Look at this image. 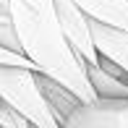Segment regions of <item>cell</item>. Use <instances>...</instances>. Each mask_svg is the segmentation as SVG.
<instances>
[{"mask_svg": "<svg viewBox=\"0 0 128 128\" xmlns=\"http://www.w3.org/2000/svg\"><path fill=\"white\" fill-rule=\"evenodd\" d=\"M8 18L13 24L21 55L34 63L39 73L55 78L81 102L97 100L86 68L66 44L52 0H8Z\"/></svg>", "mask_w": 128, "mask_h": 128, "instance_id": "obj_1", "label": "cell"}, {"mask_svg": "<svg viewBox=\"0 0 128 128\" xmlns=\"http://www.w3.org/2000/svg\"><path fill=\"white\" fill-rule=\"evenodd\" d=\"M39 71L18 66H0V104L10 107L26 118L37 128H60L58 118L52 115L42 89H39Z\"/></svg>", "mask_w": 128, "mask_h": 128, "instance_id": "obj_2", "label": "cell"}, {"mask_svg": "<svg viewBox=\"0 0 128 128\" xmlns=\"http://www.w3.org/2000/svg\"><path fill=\"white\" fill-rule=\"evenodd\" d=\"M52 3H55V16H58V24H60L63 39L73 50V55L78 58V63L84 68L100 66V55H97L94 39H92L89 16L73 0H52Z\"/></svg>", "mask_w": 128, "mask_h": 128, "instance_id": "obj_3", "label": "cell"}, {"mask_svg": "<svg viewBox=\"0 0 128 128\" xmlns=\"http://www.w3.org/2000/svg\"><path fill=\"white\" fill-rule=\"evenodd\" d=\"M60 128H128V100L81 102Z\"/></svg>", "mask_w": 128, "mask_h": 128, "instance_id": "obj_4", "label": "cell"}, {"mask_svg": "<svg viewBox=\"0 0 128 128\" xmlns=\"http://www.w3.org/2000/svg\"><path fill=\"white\" fill-rule=\"evenodd\" d=\"M89 26H92V39H94L97 55L110 60L112 66H118L123 73H128V32L92 21V18H89Z\"/></svg>", "mask_w": 128, "mask_h": 128, "instance_id": "obj_5", "label": "cell"}, {"mask_svg": "<svg viewBox=\"0 0 128 128\" xmlns=\"http://www.w3.org/2000/svg\"><path fill=\"white\" fill-rule=\"evenodd\" d=\"M118 71L120 68L104 58H100V66L86 68V78H89L97 100H128V76L126 73L115 76Z\"/></svg>", "mask_w": 128, "mask_h": 128, "instance_id": "obj_6", "label": "cell"}, {"mask_svg": "<svg viewBox=\"0 0 128 128\" xmlns=\"http://www.w3.org/2000/svg\"><path fill=\"white\" fill-rule=\"evenodd\" d=\"M92 21L128 32V0H73Z\"/></svg>", "mask_w": 128, "mask_h": 128, "instance_id": "obj_7", "label": "cell"}, {"mask_svg": "<svg viewBox=\"0 0 128 128\" xmlns=\"http://www.w3.org/2000/svg\"><path fill=\"white\" fill-rule=\"evenodd\" d=\"M37 78H39V89H42V94H44V100H47V104H50L52 115H55L58 123L63 126L68 120V115L81 104V100L76 94H71L63 84H58L55 78L44 76V73H37Z\"/></svg>", "mask_w": 128, "mask_h": 128, "instance_id": "obj_8", "label": "cell"}, {"mask_svg": "<svg viewBox=\"0 0 128 128\" xmlns=\"http://www.w3.org/2000/svg\"><path fill=\"white\" fill-rule=\"evenodd\" d=\"M0 66H18V68H34V63L29 60V58H24L21 52H10L5 47H0ZM37 71V68H34Z\"/></svg>", "mask_w": 128, "mask_h": 128, "instance_id": "obj_9", "label": "cell"}]
</instances>
